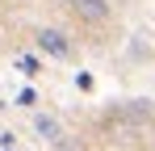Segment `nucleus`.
Wrapping results in <instances>:
<instances>
[{
  "instance_id": "nucleus-1",
  "label": "nucleus",
  "mask_w": 155,
  "mask_h": 151,
  "mask_svg": "<svg viewBox=\"0 0 155 151\" xmlns=\"http://www.w3.org/2000/svg\"><path fill=\"white\" fill-rule=\"evenodd\" d=\"M34 38H38V50H42V55H51V59H71V42H67V34H63V29L42 25Z\"/></svg>"
},
{
  "instance_id": "nucleus-2",
  "label": "nucleus",
  "mask_w": 155,
  "mask_h": 151,
  "mask_svg": "<svg viewBox=\"0 0 155 151\" xmlns=\"http://www.w3.org/2000/svg\"><path fill=\"white\" fill-rule=\"evenodd\" d=\"M71 8H76L80 21H88V25L109 21V0H71Z\"/></svg>"
},
{
  "instance_id": "nucleus-3",
  "label": "nucleus",
  "mask_w": 155,
  "mask_h": 151,
  "mask_svg": "<svg viewBox=\"0 0 155 151\" xmlns=\"http://www.w3.org/2000/svg\"><path fill=\"white\" fill-rule=\"evenodd\" d=\"M34 130H38V134H46L51 143H59V139H63V134H59V122H54L51 113H38V118H34Z\"/></svg>"
},
{
  "instance_id": "nucleus-4",
  "label": "nucleus",
  "mask_w": 155,
  "mask_h": 151,
  "mask_svg": "<svg viewBox=\"0 0 155 151\" xmlns=\"http://www.w3.org/2000/svg\"><path fill=\"white\" fill-rule=\"evenodd\" d=\"M59 4H71V0H59Z\"/></svg>"
}]
</instances>
